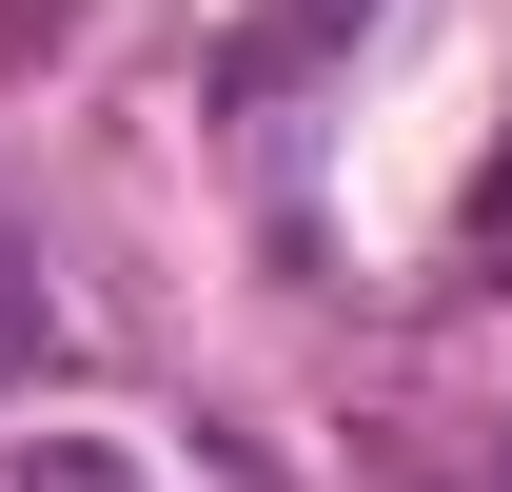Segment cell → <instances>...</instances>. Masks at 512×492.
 <instances>
[{"label":"cell","instance_id":"6da1fadb","mask_svg":"<svg viewBox=\"0 0 512 492\" xmlns=\"http://www.w3.org/2000/svg\"><path fill=\"white\" fill-rule=\"evenodd\" d=\"M0 492H158V473L99 453V433H0Z\"/></svg>","mask_w":512,"mask_h":492},{"label":"cell","instance_id":"7a4b0ae2","mask_svg":"<svg viewBox=\"0 0 512 492\" xmlns=\"http://www.w3.org/2000/svg\"><path fill=\"white\" fill-rule=\"evenodd\" d=\"M355 20H375V0H276V40H256V60H316V40H355Z\"/></svg>","mask_w":512,"mask_h":492},{"label":"cell","instance_id":"3957f363","mask_svg":"<svg viewBox=\"0 0 512 492\" xmlns=\"http://www.w3.org/2000/svg\"><path fill=\"white\" fill-rule=\"evenodd\" d=\"M473 276H512V138H493V178H473Z\"/></svg>","mask_w":512,"mask_h":492}]
</instances>
